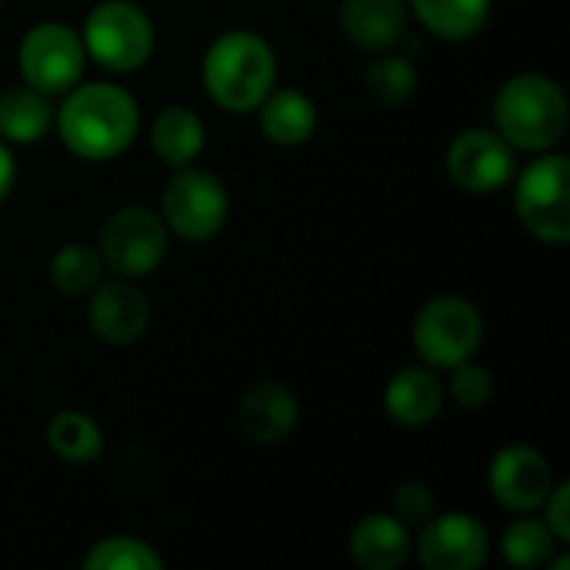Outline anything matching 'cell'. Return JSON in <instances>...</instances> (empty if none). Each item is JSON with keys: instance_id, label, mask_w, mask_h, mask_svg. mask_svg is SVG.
I'll return each instance as SVG.
<instances>
[{"instance_id": "cell-22", "label": "cell", "mask_w": 570, "mask_h": 570, "mask_svg": "<svg viewBox=\"0 0 570 570\" xmlns=\"http://www.w3.org/2000/svg\"><path fill=\"white\" fill-rule=\"evenodd\" d=\"M47 448L67 464H94L104 454V431L80 411H60L47 424Z\"/></svg>"}, {"instance_id": "cell-10", "label": "cell", "mask_w": 570, "mask_h": 570, "mask_svg": "<svg viewBox=\"0 0 570 570\" xmlns=\"http://www.w3.org/2000/svg\"><path fill=\"white\" fill-rule=\"evenodd\" d=\"M448 174L468 194H494L518 174V150L488 127L461 130L448 147Z\"/></svg>"}, {"instance_id": "cell-20", "label": "cell", "mask_w": 570, "mask_h": 570, "mask_svg": "<svg viewBox=\"0 0 570 570\" xmlns=\"http://www.w3.org/2000/svg\"><path fill=\"white\" fill-rule=\"evenodd\" d=\"M494 0H407V10L448 43H461L478 37L491 20Z\"/></svg>"}, {"instance_id": "cell-4", "label": "cell", "mask_w": 570, "mask_h": 570, "mask_svg": "<svg viewBox=\"0 0 570 570\" xmlns=\"http://www.w3.org/2000/svg\"><path fill=\"white\" fill-rule=\"evenodd\" d=\"M87 60H94L107 73H134L140 70L157 43L150 13L134 0H100L80 30Z\"/></svg>"}, {"instance_id": "cell-18", "label": "cell", "mask_w": 570, "mask_h": 570, "mask_svg": "<svg viewBox=\"0 0 570 570\" xmlns=\"http://www.w3.org/2000/svg\"><path fill=\"white\" fill-rule=\"evenodd\" d=\"M261 134L277 147H301L317 130V104L297 87H274L257 104Z\"/></svg>"}, {"instance_id": "cell-15", "label": "cell", "mask_w": 570, "mask_h": 570, "mask_svg": "<svg viewBox=\"0 0 570 570\" xmlns=\"http://www.w3.org/2000/svg\"><path fill=\"white\" fill-rule=\"evenodd\" d=\"M337 17L344 37L367 53L397 50L411 23L407 0H341Z\"/></svg>"}, {"instance_id": "cell-24", "label": "cell", "mask_w": 570, "mask_h": 570, "mask_svg": "<svg viewBox=\"0 0 570 570\" xmlns=\"http://www.w3.org/2000/svg\"><path fill=\"white\" fill-rule=\"evenodd\" d=\"M104 257H100V250L97 247H90V244H80V240H73V244H63L57 254H53V261H50V281H53V287L60 291V294H67V297H83V294H90L100 281H104Z\"/></svg>"}, {"instance_id": "cell-3", "label": "cell", "mask_w": 570, "mask_h": 570, "mask_svg": "<svg viewBox=\"0 0 570 570\" xmlns=\"http://www.w3.org/2000/svg\"><path fill=\"white\" fill-rule=\"evenodd\" d=\"M207 97L227 114H250L277 87V53L257 30H224L200 63Z\"/></svg>"}, {"instance_id": "cell-6", "label": "cell", "mask_w": 570, "mask_h": 570, "mask_svg": "<svg viewBox=\"0 0 570 570\" xmlns=\"http://www.w3.org/2000/svg\"><path fill=\"white\" fill-rule=\"evenodd\" d=\"M514 210L528 234L544 244L570 240V160L558 150L538 154L514 174Z\"/></svg>"}, {"instance_id": "cell-19", "label": "cell", "mask_w": 570, "mask_h": 570, "mask_svg": "<svg viewBox=\"0 0 570 570\" xmlns=\"http://www.w3.org/2000/svg\"><path fill=\"white\" fill-rule=\"evenodd\" d=\"M204 140H207L204 120L184 104L164 107L150 124V147L174 170L194 164L204 150Z\"/></svg>"}, {"instance_id": "cell-17", "label": "cell", "mask_w": 570, "mask_h": 570, "mask_svg": "<svg viewBox=\"0 0 570 570\" xmlns=\"http://www.w3.org/2000/svg\"><path fill=\"white\" fill-rule=\"evenodd\" d=\"M414 551L411 528L394 514H364L347 534V554L364 570H397Z\"/></svg>"}, {"instance_id": "cell-28", "label": "cell", "mask_w": 570, "mask_h": 570, "mask_svg": "<svg viewBox=\"0 0 570 570\" xmlns=\"http://www.w3.org/2000/svg\"><path fill=\"white\" fill-rule=\"evenodd\" d=\"M438 514V498L431 484L424 481H401L394 491V518H401L407 528H421Z\"/></svg>"}, {"instance_id": "cell-16", "label": "cell", "mask_w": 570, "mask_h": 570, "mask_svg": "<svg viewBox=\"0 0 570 570\" xmlns=\"http://www.w3.org/2000/svg\"><path fill=\"white\" fill-rule=\"evenodd\" d=\"M444 381L438 377L434 367H401L387 384H384V411L394 424L401 428H428L438 421L444 407Z\"/></svg>"}, {"instance_id": "cell-26", "label": "cell", "mask_w": 570, "mask_h": 570, "mask_svg": "<svg viewBox=\"0 0 570 570\" xmlns=\"http://www.w3.org/2000/svg\"><path fill=\"white\" fill-rule=\"evenodd\" d=\"M164 558L140 538L130 534H110L100 538L87 554L83 570H160Z\"/></svg>"}, {"instance_id": "cell-29", "label": "cell", "mask_w": 570, "mask_h": 570, "mask_svg": "<svg viewBox=\"0 0 570 570\" xmlns=\"http://www.w3.org/2000/svg\"><path fill=\"white\" fill-rule=\"evenodd\" d=\"M544 524L551 528V534L561 541V544H568L570 541V484L568 481H554V488H551V494L544 498Z\"/></svg>"}, {"instance_id": "cell-25", "label": "cell", "mask_w": 570, "mask_h": 570, "mask_svg": "<svg viewBox=\"0 0 570 570\" xmlns=\"http://www.w3.org/2000/svg\"><path fill=\"white\" fill-rule=\"evenodd\" d=\"M364 83H367V94L377 104H384V107H404L417 94L421 77H417V67H414L411 57H404L397 50H384L367 67Z\"/></svg>"}, {"instance_id": "cell-23", "label": "cell", "mask_w": 570, "mask_h": 570, "mask_svg": "<svg viewBox=\"0 0 570 570\" xmlns=\"http://www.w3.org/2000/svg\"><path fill=\"white\" fill-rule=\"evenodd\" d=\"M558 548H561V541L551 534V528L544 524V518H528V514L518 518V521H511L508 531H504V538H501L504 561L518 570L544 568Z\"/></svg>"}, {"instance_id": "cell-14", "label": "cell", "mask_w": 570, "mask_h": 570, "mask_svg": "<svg viewBox=\"0 0 570 570\" xmlns=\"http://www.w3.org/2000/svg\"><path fill=\"white\" fill-rule=\"evenodd\" d=\"M301 421V404L294 397V391L281 381H261L254 384L240 404H237V424L244 431V438H250L254 444H281L294 434Z\"/></svg>"}, {"instance_id": "cell-9", "label": "cell", "mask_w": 570, "mask_h": 570, "mask_svg": "<svg viewBox=\"0 0 570 570\" xmlns=\"http://www.w3.org/2000/svg\"><path fill=\"white\" fill-rule=\"evenodd\" d=\"M170 230L164 227L160 214L150 207H120L114 210L100 227V257L104 267L117 277H147L154 274L167 257Z\"/></svg>"}, {"instance_id": "cell-1", "label": "cell", "mask_w": 570, "mask_h": 570, "mask_svg": "<svg viewBox=\"0 0 570 570\" xmlns=\"http://www.w3.org/2000/svg\"><path fill=\"white\" fill-rule=\"evenodd\" d=\"M63 147L80 160H114L140 134V107L130 90L110 80L77 83L53 110Z\"/></svg>"}, {"instance_id": "cell-13", "label": "cell", "mask_w": 570, "mask_h": 570, "mask_svg": "<svg viewBox=\"0 0 570 570\" xmlns=\"http://www.w3.org/2000/svg\"><path fill=\"white\" fill-rule=\"evenodd\" d=\"M87 324L94 337L114 347H127L140 341L150 327V301L130 277L100 281L90 291L87 304Z\"/></svg>"}, {"instance_id": "cell-2", "label": "cell", "mask_w": 570, "mask_h": 570, "mask_svg": "<svg viewBox=\"0 0 570 570\" xmlns=\"http://www.w3.org/2000/svg\"><path fill=\"white\" fill-rule=\"evenodd\" d=\"M494 130L521 154L554 150L570 124V104L564 87L538 70L508 77L491 104Z\"/></svg>"}, {"instance_id": "cell-12", "label": "cell", "mask_w": 570, "mask_h": 570, "mask_svg": "<svg viewBox=\"0 0 570 570\" xmlns=\"http://www.w3.org/2000/svg\"><path fill=\"white\" fill-rule=\"evenodd\" d=\"M414 551L428 570H478L491 554V534L474 514L448 511L421 524Z\"/></svg>"}, {"instance_id": "cell-5", "label": "cell", "mask_w": 570, "mask_h": 570, "mask_svg": "<svg viewBox=\"0 0 570 570\" xmlns=\"http://www.w3.org/2000/svg\"><path fill=\"white\" fill-rule=\"evenodd\" d=\"M414 351L434 371H451L471 361L484 341V317L461 294L431 297L414 317Z\"/></svg>"}, {"instance_id": "cell-11", "label": "cell", "mask_w": 570, "mask_h": 570, "mask_svg": "<svg viewBox=\"0 0 570 570\" xmlns=\"http://www.w3.org/2000/svg\"><path fill=\"white\" fill-rule=\"evenodd\" d=\"M488 488L504 511L534 514L554 488L551 461L531 444H508L491 458Z\"/></svg>"}, {"instance_id": "cell-21", "label": "cell", "mask_w": 570, "mask_h": 570, "mask_svg": "<svg viewBox=\"0 0 570 570\" xmlns=\"http://www.w3.org/2000/svg\"><path fill=\"white\" fill-rule=\"evenodd\" d=\"M53 124V107L50 97L20 83V87H7L0 90V137L7 144H33L40 140Z\"/></svg>"}, {"instance_id": "cell-8", "label": "cell", "mask_w": 570, "mask_h": 570, "mask_svg": "<svg viewBox=\"0 0 570 570\" xmlns=\"http://www.w3.org/2000/svg\"><path fill=\"white\" fill-rule=\"evenodd\" d=\"M17 63H20V77L27 87L47 97H63L70 87L83 80L87 50H83L80 30L60 20L33 23L17 47Z\"/></svg>"}, {"instance_id": "cell-30", "label": "cell", "mask_w": 570, "mask_h": 570, "mask_svg": "<svg viewBox=\"0 0 570 570\" xmlns=\"http://www.w3.org/2000/svg\"><path fill=\"white\" fill-rule=\"evenodd\" d=\"M13 184H17V157H13L10 144L0 137V204L10 197Z\"/></svg>"}, {"instance_id": "cell-27", "label": "cell", "mask_w": 570, "mask_h": 570, "mask_svg": "<svg viewBox=\"0 0 570 570\" xmlns=\"http://www.w3.org/2000/svg\"><path fill=\"white\" fill-rule=\"evenodd\" d=\"M451 401L464 411H484L494 397V374L474 361L451 367V381L444 384Z\"/></svg>"}, {"instance_id": "cell-7", "label": "cell", "mask_w": 570, "mask_h": 570, "mask_svg": "<svg viewBox=\"0 0 570 570\" xmlns=\"http://www.w3.org/2000/svg\"><path fill=\"white\" fill-rule=\"evenodd\" d=\"M230 214L227 187L217 174L200 170L194 164L177 167L160 194V220L180 240L200 244L224 230Z\"/></svg>"}]
</instances>
